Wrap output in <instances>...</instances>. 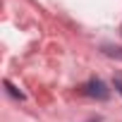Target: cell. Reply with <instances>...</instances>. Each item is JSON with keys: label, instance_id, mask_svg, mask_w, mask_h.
<instances>
[{"label": "cell", "instance_id": "cell-1", "mask_svg": "<svg viewBox=\"0 0 122 122\" xmlns=\"http://www.w3.org/2000/svg\"><path fill=\"white\" fill-rule=\"evenodd\" d=\"M84 93H86V96H91V98H101V101H105V98L110 96L108 86H105L101 79H93V81H89V84L84 86Z\"/></svg>", "mask_w": 122, "mask_h": 122}, {"label": "cell", "instance_id": "cell-3", "mask_svg": "<svg viewBox=\"0 0 122 122\" xmlns=\"http://www.w3.org/2000/svg\"><path fill=\"white\" fill-rule=\"evenodd\" d=\"M5 86H7V91H10V93H12L15 98H24V93H22V91H17V89H15V86H12L10 81H5Z\"/></svg>", "mask_w": 122, "mask_h": 122}, {"label": "cell", "instance_id": "cell-2", "mask_svg": "<svg viewBox=\"0 0 122 122\" xmlns=\"http://www.w3.org/2000/svg\"><path fill=\"white\" fill-rule=\"evenodd\" d=\"M103 53L110 55V57H115V60H122V48H117V46H105Z\"/></svg>", "mask_w": 122, "mask_h": 122}, {"label": "cell", "instance_id": "cell-4", "mask_svg": "<svg viewBox=\"0 0 122 122\" xmlns=\"http://www.w3.org/2000/svg\"><path fill=\"white\" fill-rule=\"evenodd\" d=\"M115 89L122 93V77H117V79H115Z\"/></svg>", "mask_w": 122, "mask_h": 122}]
</instances>
